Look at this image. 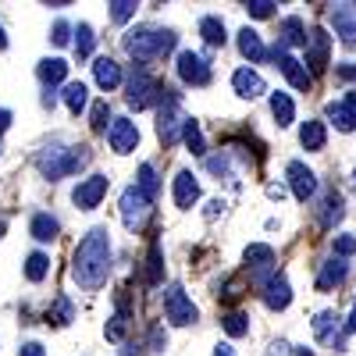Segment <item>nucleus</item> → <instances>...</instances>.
<instances>
[{
    "instance_id": "obj_1",
    "label": "nucleus",
    "mask_w": 356,
    "mask_h": 356,
    "mask_svg": "<svg viewBox=\"0 0 356 356\" xmlns=\"http://www.w3.org/2000/svg\"><path fill=\"white\" fill-rule=\"evenodd\" d=\"M107 275H111V235L107 228H89L72 253V278L79 282V289L97 292L107 282Z\"/></svg>"
},
{
    "instance_id": "obj_2",
    "label": "nucleus",
    "mask_w": 356,
    "mask_h": 356,
    "mask_svg": "<svg viewBox=\"0 0 356 356\" xmlns=\"http://www.w3.org/2000/svg\"><path fill=\"white\" fill-rule=\"evenodd\" d=\"M175 43H178V36L171 33V29H154V25L129 29V33L122 36L125 54L132 57L139 68H146L150 61H161V57H168V54L175 50Z\"/></svg>"
},
{
    "instance_id": "obj_3",
    "label": "nucleus",
    "mask_w": 356,
    "mask_h": 356,
    "mask_svg": "<svg viewBox=\"0 0 356 356\" xmlns=\"http://www.w3.org/2000/svg\"><path fill=\"white\" fill-rule=\"evenodd\" d=\"M89 161H93V150H89L86 143H79V146H68V150H47L36 157V164H40V171L47 175V178H68V175H75V171H82Z\"/></svg>"
},
{
    "instance_id": "obj_4",
    "label": "nucleus",
    "mask_w": 356,
    "mask_h": 356,
    "mask_svg": "<svg viewBox=\"0 0 356 356\" xmlns=\"http://www.w3.org/2000/svg\"><path fill=\"white\" fill-rule=\"evenodd\" d=\"M164 93H168V89H164L150 72H146V68H136V72L129 75V82H125V100H129V107H132V111L161 107Z\"/></svg>"
},
{
    "instance_id": "obj_5",
    "label": "nucleus",
    "mask_w": 356,
    "mask_h": 356,
    "mask_svg": "<svg viewBox=\"0 0 356 356\" xmlns=\"http://www.w3.org/2000/svg\"><path fill=\"white\" fill-rule=\"evenodd\" d=\"M182 125H186V118H182V107H178V97L168 89L161 107H157V136H161V143L175 146L178 139H182Z\"/></svg>"
},
{
    "instance_id": "obj_6",
    "label": "nucleus",
    "mask_w": 356,
    "mask_h": 356,
    "mask_svg": "<svg viewBox=\"0 0 356 356\" xmlns=\"http://www.w3.org/2000/svg\"><path fill=\"white\" fill-rule=\"evenodd\" d=\"M164 317L175 324V328H186V324H193V321L200 317L196 303L189 300L186 289L178 285V282H171V285L164 289Z\"/></svg>"
},
{
    "instance_id": "obj_7",
    "label": "nucleus",
    "mask_w": 356,
    "mask_h": 356,
    "mask_svg": "<svg viewBox=\"0 0 356 356\" xmlns=\"http://www.w3.org/2000/svg\"><path fill=\"white\" fill-rule=\"evenodd\" d=\"M122 221H125V228L129 232H143V225H146V218H150V211H154V203L146 200L136 186H129L125 193H122Z\"/></svg>"
},
{
    "instance_id": "obj_8",
    "label": "nucleus",
    "mask_w": 356,
    "mask_h": 356,
    "mask_svg": "<svg viewBox=\"0 0 356 356\" xmlns=\"http://www.w3.org/2000/svg\"><path fill=\"white\" fill-rule=\"evenodd\" d=\"M107 189H111L107 175H89V178H82V182L72 189V203L79 207V211H97L100 200L107 196Z\"/></svg>"
},
{
    "instance_id": "obj_9",
    "label": "nucleus",
    "mask_w": 356,
    "mask_h": 356,
    "mask_svg": "<svg viewBox=\"0 0 356 356\" xmlns=\"http://www.w3.org/2000/svg\"><path fill=\"white\" fill-rule=\"evenodd\" d=\"M175 68H178V79H182L186 86H207L211 82V61H207L203 54H196V50H182L178 54V61H175Z\"/></svg>"
},
{
    "instance_id": "obj_10",
    "label": "nucleus",
    "mask_w": 356,
    "mask_h": 356,
    "mask_svg": "<svg viewBox=\"0 0 356 356\" xmlns=\"http://www.w3.org/2000/svg\"><path fill=\"white\" fill-rule=\"evenodd\" d=\"M275 65H278V72L289 79V86L300 89V93H307V89L314 86V75L307 72V65L300 61V57H292L285 47H275Z\"/></svg>"
},
{
    "instance_id": "obj_11",
    "label": "nucleus",
    "mask_w": 356,
    "mask_h": 356,
    "mask_svg": "<svg viewBox=\"0 0 356 356\" xmlns=\"http://www.w3.org/2000/svg\"><path fill=\"white\" fill-rule=\"evenodd\" d=\"M285 175H289V189H292V196L300 200V203H307V200L317 196V175H314L303 161H289Z\"/></svg>"
},
{
    "instance_id": "obj_12",
    "label": "nucleus",
    "mask_w": 356,
    "mask_h": 356,
    "mask_svg": "<svg viewBox=\"0 0 356 356\" xmlns=\"http://www.w3.org/2000/svg\"><path fill=\"white\" fill-rule=\"evenodd\" d=\"M107 143H111L114 154H132L139 146V125L132 118H114L111 129H107Z\"/></svg>"
},
{
    "instance_id": "obj_13",
    "label": "nucleus",
    "mask_w": 356,
    "mask_h": 356,
    "mask_svg": "<svg viewBox=\"0 0 356 356\" xmlns=\"http://www.w3.org/2000/svg\"><path fill=\"white\" fill-rule=\"evenodd\" d=\"M243 260H246V271H250L260 285H267V278L275 275V250H271V246L253 243V246H246Z\"/></svg>"
},
{
    "instance_id": "obj_14",
    "label": "nucleus",
    "mask_w": 356,
    "mask_h": 356,
    "mask_svg": "<svg viewBox=\"0 0 356 356\" xmlns=\"http://www.w3.org/2000/svg\"><path fill=\"white\" fill-rule=\"evenodd\" d=\"M328 122L339 129V132H356V93L349 89V93H342L339 100L328 104Z\"/></svg>"
},
{
    "instance_id": "obj_15",
    "label": "nucleus",
    "mask_w": 356,
    "mask_h": 356,
    "mask_svg": "<svg viewBox=\"0 0 356 356\" xmlns=\"http://www.w3.org/2000/svg\"><path fill=\"white\" fill-rule=\"evenodd\" d=\"M129 289H118V296H114V314H111V321H107V328H104V335H107V342H122L125 335H129Z\"/></svg>"
},
{
    "instance_id": "obj_16",
    "label": "nucleus",
    "mask_w": 356,
    "mask_h": 356,
    "mask_svg": "<svg viewBox=\"0 0 356 356\" xmlns=\"http://www.w3.org/2000/svg\"><path fill=\"white\" fill-rule=\"evenodd\" d=\"M328 57H332V36L324 29H310L307 33V65L310 72H324L328 68Z\"/></svg>"
},
{
    "instance_id": "obj_17",
    "label": "nucleus",
    "mask_w": 356,
    "mask_h": 356,
    "mask_svg": "<svg viewBox=\"0 0 356 356\" xmlns=\"http://www.w3.org/2000/svg\"><path fill=\"white\" fill-rule=\"evenodd\" d=\"M171 196H175L178 211H193V207L200 203V182H196V175H193V171H178Z\"/></svg>"
},
{
    "instance_id": "obj_18",
    "label": "nucleus",
    "mask_w": 356,
    "mask_h": 356,
    "mask_svg": "<svg viewBox=\"0 0 356 356\" xmlns=\"http://www.w3.org/2000/svg\"><path fill=\"white\" fill-rule=\"evenodd\" d=\"M232 89H235V93H239L243 100H257V97L267 93V82H264V75L253 72V68H235V75H232Z\"/></svg>"
},
{
    "instance_id": "obj_19",
    "label": "nucleus",
    "mask_w": 356,
    "mask_h": 356,
    "mask_svg": "<svg viewBox=\"0 0 356 356\" xmlns=\"http://www.w3.org/2000/svg\"><path fill=\"white\" fill-rule=\"evenodd\" d=\"M332 25H335V36L346 47H356V4H335L332 8Z\"/></svg>"
},
{
    "instance_id": "obj_20",
    "label": "nucleus",
    "mask_w": 356,
    "mask_h": 356,
    "mask_svg": "<svg viewBox=\"0 0 356 356\" xmlns=\"http://www.w3.org/2000/svg\"><path fill=\"white\" fill-rule=\"evenodd\" d=\"M93 82L104 89V93H114V89L125 82L122 65H118L114 57H97V61H93Z\"/></svg>"
},
{
    "instance_id": "obj_21",
    "label": "nucleus",
    "mask_w": 356,
    "mask_h": 356,
    "mask_svg": "<svg viewBox=\"0 0 356 356\" xmlns=\"http://www.w3.org/2000/svg\"><path fill=\"white\" fill-rule=\"evenodd\" d=\"M264 303H267V310H285L292 303V289H289V278L285 275H271V278H267Z\"/></svg>"
},
{
    "instance_id": "obj_22",
    "label": "nucleus",
    "mask_w": 356,
    "mask_h": 356,
    "mask_svg": "<svg viewBox=\"0 0 356 356\" xmlns=\"http://www.w3.org/2000/svg\"><path fill=\"white\" fill-rule=\"evenodd\" d=\"M346 275H349V264H346V260H339V257L324 260V264H321V275H317V289H321V292H328V289L342 285Z\"/></svg>"
},
{
    "instance_id": "obj_23",
    "label": "nucleus",
    "mask_w": 356,
    "mask_h": 356,
    "mask_svg": "<svg viewBox=\"0 0 356 356\" xmlns=\"http://www.w3.org/2000/svg\"><path fill=\"white\" fill-rule=\"evenodd\" d=\"M29 235H33L36 243H54L57 235H61V221H57L54 214H33V221H29Z\"/></svg>"
},
{
    "instance_id": "obj_24",
    "label": "nucleus",
    "mask_w": 356,
    "mask_h": 356,
    "mask_svg": "<svg viewBox=\"0 0 356 356\" xmlns=\"http://www.w3.org/2000/svg\"><path fill=\"white\" fill-rule=\"evenodd\" d=\"M239 50H243V57H246L250 65H264L267 61V47H264L260 33H257V29H250V25L239 33Z\"/></svg>"
},
{
    "instance_id": "obj_25",
    "label": "nucleus",
    "mask_w": 356,
    "mask_h": 356,
    "mask_svg": "<svg viewBox=\"0 0 356 356\" xmlns=\"http://www.w3.org/2000/svg\"><path fill=\"white\" fill-rule=\"evenodd\" d=\"M300 143H303V150L321 154V150H324V143H328V129H324V122H317V118L303 122V125H300Z\"/></svg>"
},
{
    "instance_id": "obj_26",
    "label": "nucleus",
    "mask_w": 356,
    "mask_h": 356,
    "mask_svg": "<svg viewBox=\"0 0 356 356\" xmlns=\"http://www.w3.org/2000/svg\"><path fill=\"white\" fill-rule=\"evenodd\" d=\"M36 75H40V82L47 89H54V86H61L68 79V61H65V57H47V61H40Z\"/></svg>"
},
{
    "instance_id": "obj_27",
    "label": "nucleus",
    "mask_w": 356,
    "mask_h": 356,
    "mask_svg": "<svg viewBox=\"0 0 356 356\" xmlns=\"http://www.w3.org/2000/svg\"><path fill=\"white\" fill-rule=\"evenodd\" d=\"M342 196L332 189V193H324L321 196V211H317V225L321 228H335V221H342Z\"/></svg>"
},
{
    "instance_id": "obj_28",
    "label": "nucleus",
    "mask_w": 356,
    "mask_h": 356,
    "mask_svg": "<svg viewBox=\"0 0 356 356\" xmlns=\"http://www.w3.org/2000/svg\"><path fill=\"white\" fill-rule=\"evenodd\" d=\"M75 321V307L68 296H54V303L47 307V324L50 328H68V324Z\"/></svg>"
},
{
    "instance_id": "obj_29",
    "label": "nucleus",
    "mask_w": 356,
    "mask_h": 356,
    "mask_svg": "<svg viewBox=\"0 0 356 356\" xmlns=\"http://www.w3.org/2000/svg\"><path fill=\"white\" fill-rule=\"evenodd\" d=\"M282 40H278V47H307V25H303V18H296V15H289L285 22H282V33H278Z\"/></svg>"
},
{
    "instance_id": "obj_30",
    "label": "nucleus",
    "mask_w": 356,
    "mask_h": 356,
    "mask_svg": "<svg viewBox=\"0 0 356 356\" xmlns=\"http://www.w3.org/2000/svg\"><path fill=\"white\" fill-rule=\"evenodd\" d=\"M146 285H150V289H157L161 282H164V250H161V243L154 239L150 243V253H146Z\"/></svg>"
},
{
    "instance_id": "obj_31",
    "label": "nucleus",
    "mask_w": 356,
    "mask_h": 356,
    "mask_svg": "<svg viewBox=\"0 0 356 356\" xmlns=\"http://www.w3.org/2000/svg\"><path fill=\"white\" fill-rule=\"evenodd\" d=\"M200 36L211 43V47H225L228 43V29H225V22L218 15H203L200 18Z\"/></svg>"
},
{
    "instance_id": "obj_32",
    "label": "nucleus",
    "mask_w": 356,
    "mask_h": 356,
    "mask_svg": "<svg viewBox=\"0 0 356 356\" xmlns=\"http://www.w3.org/2000/svg\"><path fill=\"white\" fill-rule=\"evenodd\" d=\"M75 57L79 61H89V57H93V50H97V36H93V25L89 22H79L75 25Z\"/></svg>"
},
{
    "instance_id": "obj_33",
    "label": "nucleus",
    "mask_w": 356,
    "mask_h": 356,
    "mask_svg": "<svg viewBox=\"0 0 356 356\" xmlns=\"http://www.w3.org/2000/svg\"><path fill=\"white\" fill-rule=\"evenodd\" d=\"M61 100H65V107L79 118L86 107H89V89H86V82H65V93H61Z\"/></svg>"
},
{
    "instance_id": "obj_34",
    "label": "nucleus",
    "mask_w": 356,
    "mask_h": 356,
    "mask_svg": "<svg viewBox=\"0 0 356 356\" xmlns=\"http://www.w3.org/2000/svg\"><path fill=\"white\" fill-rule=\"evenodd\" d=\"M136 189L146 196V200H157V193H161V182H157V168L146 161V164H139V175H136Z\"/></svg>"
},
{
    "instance_id": "obj_35",
    "label": "nucleus",
    "mask_w": 356,
    "mask_h": 356,
    "mask_svg": "<svg viewBox=\"0 0 356 356\" xmlns=\"http://www.w3.org/2000/svg\"><path fill=\"white\" fill-rule=\"evenodd\" d=\"M271 114H275V122L278 129H289L296 122V104L289 93H271Z\"/></svg>"
},
{
    "instance_id": "obj_36",
    "label": "nucleus",
    "mask_w": 356,
    "mask_h": 356,
    "mask_svg": "<svg viewBox=\"0 0 356 356\" xmlns=\"http://www.w3.org/2000/svg\"><path fill=\"white\" fill-rule=\"evenodd\" d=\"M182 139H186V146H189V154H196V157L207 154V143H203V132H200V122H196V118H186Z\"/></svg>"
},
{
    "instance_id": "obj_37",
    "label": "nucleus",
    "mask_w": 356,
    "mask_h": 356,
    "mask_svg": "<svg viewBox=\"0 0 356 356\" xmlns=\"http://www.w3.org/2000/svg\"><path fill=\"white\" fill-rule=\"evenodd\" d=\"M50 275V257L47 253H29L25 257V278L29 282H43Z\"/></svg>"
},
{
    "instance_id": "obj_38",
    "label": "nucleus",
    "mask_w": 356,
    "mask_h": 356,
    "mask_svg": "<svg viewBox=\"0 0 356 356\" xmlns=\"http://www.w3.org/2000/svg\"><path fill=\"white\" fill-rule=\"evenodd\" d=\"M221 328H225L232 339H243V335H250V317L239 314V310H232V314L221 317Z\"/></svg>"
},
{
    "instance_id": "obj_39",
    "label": "nucleus",
    "mask_w": 356,
    "mask_h": 356,
    "mask_svg": "<svg viewBox=\"0 0 356 356\" xmlns=\"http://www.w3.org/2000/svg\"><path fill=\"white\" fill-rule=\"evenodd\" d=\"M339 321H342V317H339L335 310H321V314L314 317V335H317L321 342H324V339H332V332L339 328Z\"/></svg>"
},
{
    "instance_id": "obj_40",
    "label": "nucleus",
    "mask_w": 356,
    "mask_h": 356,
    "mask_svg": "<svg viewBox=\"0 0 356 356\" xmlns=\"http://www.w3.org/2000/svg\"><path fill=\"white\" fill-rule=\"evenodd\" d=\"M89 118H93L89 125H93L97 132H107V129H111L107 122H114V118H111V107H107V100H97V104H93V111H89Z\"/></svg>"
},
{
    "instance_id": "obj_41",
    "label": "nucleus",
    "mask_w": 356,
    "mask_h": 356,
    "mask_svg": "<svg viewBox=\"0 0 356 356\" xmlns=\"http://www.w3.org/2000/svg\"><path fill=\"white\" fill-rule=\"evenodd\" d=\"M332 253H335L339 260L353 257V253H356V239H353V235H335V243H332Z\"/></svg>"
},
{
    "instance_id": "obj_42",
    "label": "nucleus",
    "mask_w": 356,
    "mask_h": 356,
    "mask_svg": "<svg viewBox=\"0 0 356 356\" xmlns=\"http://www.w3.org/2000/svg\"><path fill=\"white\" fill-rule=\"evenodd\" d=\"M136 15V0H114L111 4V18L114 22H129Z\"/></svg>"
},
{
    "instance_id": "obj_43",
    "label": "nucleus",
    "mask_w": 356,
    "mask_h": 356,
    "mask_svg": "<svg viewBox=\"0 0 356 356\" xmlns=\"http://www.w3.org/2000/svg\"><path fill=\"white\" fill-rule=\"evenodd\" d=\"M275 0H250L246 4V11H250V18H271L275 15Z\"/></svg>"
},
{
    "instance_id": "obj_44",
    "label": "nucleus",
    "mask_w": 356,
    "mask_h": 356,
    "mask_svg": "<svg viewBox=\"0 0 356 356\" xmlns=\"http://www.w3.org/2000/svg\"><path fill=\"white\" fill-rule=\"evenodd\" d=\"M72 33H75V29H72L68 22H54V29H50V43H54V47H65V43L72 40Z\"/></svg>"
},
{
    "instance_id": "obj_45",
    "label": "nucleus",
    "mask_w": 356,
    "mask_h": 356,
    "mask_svg": "<svg viewBox=\"0 0 356 356\" xmlns=\"http://www.w3.org/2000/svg\"><path fill=\"white\" fill-rule=\"evenodd\" d=\"M349 335H356V303H353V310H349V317L342 321V339H339V353H342V342H346Z\"/></svg>"
},
{
    "instance_id": "obj_46",
    "label": "nucleus",
    "mask_w": 356,
    "mask_h": 356,
    "mask_svg": "<svg viewBox=\"0 0 356 356\" xmlns=\"http://www.w3.org/2000/svg\"><path fill=\"white\" fill-rule=\"evenodd\" d=\"M164 346H168V335H164V328L157 324V328L150 332V349H154V353H164Z\"/></svg>"
},
{
    "instance_id": "obj_47",
    "label": "nucleus",
    "mask_w": 356,
    "mask_h": 356,
    "mask_svg": "<svg viewBox=\"0 0 356 356\" xmlns=\"http://www.w3.org/2000/svg\"><path fill=\"white\" fill-rule=\"evenodd\" d=\"M203 214H207V221H214L218 214H225V200H211V203H207V211H203Z\"/></svg>"
},
{
    "instance_id": "obj_48",
    "label": "nucleus",
    "mask_w": 356,
    "mask_h": 356,
    "mask_svg": "<svg viewBox=\"0 0 356 356\" xmlns=\"http://www.w3.org/2000/svg\"><path fill=\"white\" fill-rule=\"evenodd\" d=\"M18 356H47V349H43L40 342H25V346L18 349Z\"/></svg>"
},
{
    "instance_id": "obj_49",
    "label": "nucleus",
    "mask_w": 356,
    "mask_h": 356,
    "mask_svg": "<svg viewBox=\"0 0 356 356\" xmlns=\"http://www.w3.org/2000/svg\"><path fill=\"white\" fill-rule=\"evenodd\" d=\"M335 75H339L342 82H353V79H356V65H353V61H349V65H339Z\"/></svg>"
},
{
    "instance_id": "obj_50",
    "label": "nucleus",
    "mask_w": 356,
    "mask_h": 356,
    "mask_svg": "<svg viewBox=\"0 0 356 356\" xmlns=\"http://www.w3.org/2000/svg\"><path fill=\"white\" fill-rule=\"evenodd\" d=\"M8 129H11V111H8V107H0V136H4Z\"/></svg>"
},
{
    "instance_id": "obj_51",
    "label": "nucleus",
    "mask_w": 356,
    "mask_h": 356,
    "mask_svg": "<svg viewBox=\"0 0 356 356\" xmlns=\"http://www.w3.org/2000/svg\"><path fill=\"white\" fill-rule=\"evenodd\" d=\"M214 356H235V349H232L228 342H218V346H214Z\"/></svg>"
},
{
    "instance_id": "obj_52",
    "label": "nucleus",
    "mask_w": 356,
    "mask_h": 356,
    "mask_svg": "<svg viewBox=\"0 0 356 356\" xmlns=\"http://www.w3.org/2000/svg\"><path fill=\"white\" fill-rule=\"evenodd\" d=\"M267 196H271V200H282L285 189H282V186H267Z\"/></svg>"
},
{
    "instance_id": "obj_53",
    "label": "nucleus",
    "mask_w": 356,
    "mask_h": 356,
    "mask_svg": "<svg viewBox=\"0 0 356 356\" xmlns=\"http://www.w3.org/2000/svg\"><path fill=\"white\" fill-rule=\"evenodd\" d=\"M0 50H8V36H4V25H0Z\"/></svg>"
},
{
    "instance_id": "obj_54",
    "label": "nucleus",
    "mask_w": 356,
    "mask_h": 356,
    "mask_svg": "<svg viewBox=\"0 0 356 356\" xmlns=\"http://www.w3.org/2000/svg\"><path fill=\"white\" fill-rule=\"evenodd\" d=\"M292 356H314V353H310V349H296Z\"/></svg>"
},
{
    "instance_id": "obj_55",
    "label": "nucleus",
    "mask_w": 356,
    "mask_h": 356,
    "mask_svg": "<svg viewBox=\"0 0 356 356\" xmlns=\"http://www.w3.org/2000/svg\"><path fill=\"white\" fill-rule=\"evenodd\" d=\"M4 225H8V221H4V218H0V239H4Z\"/></svg>"
},
{
    "instance_id": "obj_56",
    "label": "nucleus",
    "mask_w": 356,
    "mask_h": 356,
    "mask_svg": "<svg viewBox=\"0 0 356 356\" xmlns=\"http://www.w3.org/2000/svg\"><path fill=\"white\" fill-rule=\"evenodd\" d=\"M353 193H356V168H353Z\"/></svg>"
},
{
    "instance_id": "obj_57",
    "label": "nucleus",
    "mask_w": 356,
    "mask_h": 356,
    "mask_svg": "<svg viewBox=\"0 0 356 356\" xmlns=\"http://www.w3.org/2000/svg\"><path fill=\"white\" fill-rule=\"evenodd\" d=\"M0 154H4V146H0Z\"/></svg>"
}]
</instances>
